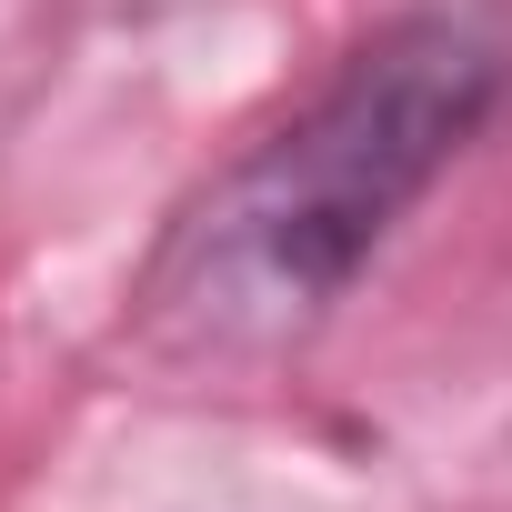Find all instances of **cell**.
Listing matches in <instances>:
<instances>
[{
	"label": "cell",
	"instance_id": "6da1fadb",
	"mask_svg": "<svg viewBox=\"0 0 512 512\" xmlns=\"http://www.w3.org/2000/svg\"><path fill=\"white\" fill-rule=\"evenodd\" d=\"M512 61L462 11L382 21L292 121H272L211 191L161 231L131 292V332L201 372V362H272L292 352L402 231V211L472 151Z\"/></svg>",
	"mask_w": 512,
	"mask_h": 512
}]
</instances>
